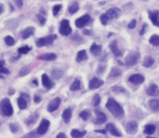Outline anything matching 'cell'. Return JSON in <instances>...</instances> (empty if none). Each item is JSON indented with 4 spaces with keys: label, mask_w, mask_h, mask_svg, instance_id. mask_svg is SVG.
<instances>
[{
    "label": "cell",
    "mask_w": 159,
    "mask_h": 138,
    "mask_svg": "<svg viewBox=\"0 0 159 138\" xmlns=\"http://www.w3.org/2000/svg\"><path fill=\"white\" fill-rule=\"evenodd\" d=\"M103 84H104V82L101 79H99V78H92V79L90 80V82H89V89L90 90H96V89L101 87Z\"/></svg>",
    "instance_id": "cell-11"
},
{
    "label": "cell",
    "mask_w": 159,
    "mask_h": 138,
    "mask_svg": "<svg viewBox=\"0 0 159 138\" xmlns=\"http://www.w3.org/2000/svg\"><path fill=\"white\" fill-rule=\"evenodd\" d=\"M146 93L149 96H157L159 95V87L156 84H150L146 89Z\"/></svg>",
    "instance_id": "cell-17"
},
{
    "label": "cell",
    "mask_w": 159,
    "mask_h": 138,
    "mask_svg": "<svg viewBox=\"0 0 159 138\" xmlns=\"http://www.w3.org/2000/svg\"><path fill=\"white\" fill-rule=\"evenodd\" d=\"M104 69H105V66H100L99 69H98V72L99 74H103L104 72Z\"/></svg>",
    "instance_id": "cell-48"
},
{
    "label": "cell",
    "mask_w": 159,
    "mask_h": 138,
    "mask_svg": "<svg viewBox=\"0 0 159 138\" xmlns=\"http://www.w3.org/2000/svg\"><path fill=\"white\" fill-rule=\"evenodd\" d=\"M95 116H96V118L94 119V123L98 124V125L103 124V123H105L106 122V120H107L106 114H105L104 112L100 111V110H96V111H95Z\"/></svg>",
    "instance_id": "cell-9"
},
{
    "label": "cell",
    "mask_w": 159,
    "mask_h": 138,
    "mask_svg": "<svg viewBox=\"0 0 159 138\" xmlns=\"http://www.w3.org/2000/svg\"><path fill=\"white\" fill-rule=\"evenodd\" d=\"M57 138H65L66 137V135L64 133H60V134H57V136H56Z\"/></svg>",
    "instance_id": "cell-51"
},
{
    "label": "cell",
    "mask_w": 159,
    "mask_h": 138,
    "mask_svg": "<svg viewBox=\"0 0 159 138\" xmlns=\"http://www.w3.org/2000/svg\"><path fill=\"white\" fill-rule=\"evenodd\" d=\"M0 113L3 117H11L13 114V108L9 98H3L0 101Z\"/></svg>",
    "instance_id": "cell-2"
},
{
    "label": "cell",
    "mask_w": 159,
    "mask_h": 138,
    "mask_svg": "<svg viewBox=\"0 0 159 138\" xmlns=\"http://www.w3.org/2000/svg\"><path fill=\"white\" fill-rule=\"evenodd\" d=\"M57 57V55L55 53H47V54H44V55H41V56H39V58L41 59V60H46V62H52V60H55Z\"/></svg>",
    "instance_id": "cell-20"
},
{
    "label": "cell",
    "mask_w": 159,
    "mask_h": 138,
    "mask_svg": "<svg viewBox=\"0 0 159 138\" xmlns=\"http://www.w3.org/2000/svg\"><path fill=\"white\" fill-rule=\"evenodd\" d=\"M49 126H50V122L47 119L41 120V123H40V125L38 126V129H37V134L38 135H44V134L48 132Z\"/></svg>",
    "instance_id": "cell-7"
},
{
    "label": "cell",
    "mask_w": 159,
    "mask_h": 138,
    "mask_svg": "<svg viewBox=\"0 0 159 138\" xmlns=\"http://www.w3.org/2000/svg\"><path fill=\"white\" fill-rule=\"evenodd\" d=\"M148 106H149V108H150L153 111H158L159 110V99H152V101H149Z\"/></svg>",
    "instance_id": "cell-25"
},
{
    "label": "cell",
    "mask_w": 159,
    "mask_h": 138,
    "mask_svg": "<svg viewBox=\"0 0 159 138\" xmlns=\"http://www.w3.org/2000/svg\"><path fill=\"white\" fill-rule=\"evenodd\" d=\"M10 128H11V132L12 133H17V131H18V125L15 124V123H12L10 124Z\"/></svg>",
    "instance_id": "cell-43"
},
{
    "label": "cell",
    "mask_w": 159,
    "mask_h": 138,
    "mask_svg": "<svg viewBox=\"0 0 159 138\" xmlns=\"http://www.w3.org/2000/svg\"><path fill=\"white\" fill-rule=\"evenodd\" d=\"M29 136H36V133H34V132H30V133H28L27 135H26V137H29Z\"/></svg>",
    "instance_id": "cell-53"
},
{
    "label": "cell",
    "mask_w": 159,
    "mask_h": 138,
    "mask_svg": "<svg viewBox=\"0 0 159 138\" xmlns=\"http://www.w3.org/2000/svg\"><path fill=\"white\" fill-rule=\"evenodd\" d=\"M55 39H56L55 35H50V36H48V37L46 38H39V39H37V41H36V45L38 48H41V47L48 45V44H52Z\"/></svg>",
    "instance_id": "cell-4"
},
{
    "label": "cell",
    "mask_w": 159,
    "mask_h": 138,
    "mask_svg": "<svg viewBox=\"0 0 159 138\" xmlns=\"http://www.w3.org/2000/svg\"><path fill=\"white\" fill-rule=\"evenodd\" d=\"M140 60V53L139 52H131L128 54V56L126 57V66L128 67H132L135 66Z\"/></svg>",
    "instance_id": "cell-3"
},
{
    "label": "cell",
    "mask_w": 159,
    "mask_h": 138,
    "mask_svg": "<svg viewBox=\"0 0 159 138\" xmlns=\"http://www.w3.org/2000/svg\"><path fill=\"white\" fill-rule=\"evenodd\" d=\"M106 108L110 110V112H111L113 116L119 118L123 116V108L120 106V104H118L114 98H108V101L106 103Z\"/></svg>",
    "instance_id": "cell-1"
},
{
    "label": "cell",
    "mask_w": 159,
    "mask_h": 138,
    "mask_svg": "<svg viewBox=\"0 0 159 138\" xmlns=\"http://www.w3.org/2000/svg\"><path fill=\"white\" fill-rule=\"evenodd\" d=\"M15 2H16V5L18 7V8H21L23 5V1L22 0H15Z\"/></svg>",
    "instance_id": "cell-50"
},
{
    "label": "cell",
    "mask_w": 159,
    "mask_h": 138,
    "mask_svg": "<svg viewBox=\"0 0 159 138\" xmlns=\"http://www.w3.org/2000/svg\"><path fill=\"white\" fill-rule=\"evenodd\" d=\"M154 58L152 57V56H146L145 58H144V60H143V66L144 67H146V68H149V67H152L154 64Z\"/></svg>",
    "instance_id": "cell-27"
},
{
    "label": "cell",
    "mask_w": 159,
    "mask_h": 138,
    "mask_svg": "<svg viewBox=\"0 0 159 138\" xmlns=\"http://www.w3.org/2000/svg\"><path fill=\"white\" fill-rule=\"evenodd\" d=\"M78 10H79V5H78V2H73V3L69 5V8H68V12H69L71 14H75Z\"/></svg>",
    "instance_id": "cell-31"
},
{
    "label": "cell",
    "mask_w": 159,
    "mask_h": 138,
    "mask_svg": "<svg viewBox=\"0 0 159 138\" xmlns=\"http://www.w3.org/2000/svg\"><path fill=\"white\" fill-rule=\"evenodd\" d=\"M88 58V55H87V52L84 51V50H81V51H79L78 54H77V57H76V60L78 63H81L83 60H86V59Z\"/></svg>",
    "instance_id": "cell-24"
},
{
    "label": "cell",
    "mask_w": 159,
    "mask_h": 138,
    "mask_svg": "<svg viewBox=\"0 0 159 138\" xmlns=\"http://www.w3.org/2000/svg\"><path fill=\"white\" fill-rule=\"evenodd\" d=\"M28 72H29V69H28L27 67H25V68H22V69H21V71H20V74H18V76H20V77H23V76L27 74Z\"/></svg>",
    "instance_id": "cell-44"
},
{
    "label": "cell",
    "mask_w": 159,
    "mask_h": 138,
    "mask_svg": "<svg viewBox=\"0 0 159 138\" xmlns=\"http://www.w3.org/2000/svg\"><path fill=\"white\" fill-rule=\"evenodd\" d=\"M21 97H18L17 98V106L18 108L21 109V110H24V109H26L27 108V104H28V99H29V97L27 96V94H21Z\"/></svg>",
    "instance_id": "cell-6"
},
{
    "label": "cell",
    "mask_w": 159,
    "mask_h": 138,
    "mask_svg": "<svg viewBox=\"0 0 159 138\" xmlns=\"http://www.w3.org/2000/svg\"><path fill=\"white\" fill-rule=\"evenodd\" d=\"M61 9H62V5H54V8H53V15H54V16L57 15V14H59V12L61 11Z\"/></svg>",
    "instance_id": "cell-42"
},
{
    "label": "cell",
    "mask_w": 159,
    "mask_h": 138,
    "mask_svg": "<svg viewBox=\"0 0 159 138\" xmlns=\"http://www.w3.org/2000/svg\"><path fill=\"white\" fill-rule=\"evenodd\" d=\"M137 123L134 122V121H131V122H129L128 124L126 125V131L128 134H130V135H133V134H135L137 132Z\"/></svg>",
    "instance_id": "cell-14"
},
{
    "label": "cell",
    "mask_w": 159,
    "mask_h": 138,
    "mask_svg": "<svg viewBox=\"0 0 159 138\" xmlns=\"http://www.w3.org/2000/svg\"><path fill=\"white\" fill-rule=\"evenodd\" d=\"M83 34H84V35H91V30H89V29H83Z\"/></svg>",
    "instance_id": "cell-52"
},
{
    "label": "cell",
    "mask_w": 159,
    "mask_h": 138,
    "mask_svg": "<svg viewBox=\"0 0 159 138\" xmlns=\"http://www.w3.org/2000/svg\"><path fill=\"white\" fill-rule=\"evenodd\" d=\"M148 16H149L150 21L153 22L154 25L159 27V12L158 11H149V12H148Z\"/></svg>",
    "instance_id": "cell-15"
},
{
    "label": "cell",
    "mask_w": 159,
    "mask_h": 138,
    "mask_svg": "<svg viewBox=\"0 0 159 138\" xmlns=\"http://www.w3.org/2000/svg\"><path fill=\"white\" fill-rule=\"evenodd\" d=\"M106 14L110 17V18H117L119 16V14H120V11H119L118 8H111V9H110L106 12Z\"/></svg>",
    "instance_id": "cell-18"
},
{
    "label": "cell",
    "mask_w": 159,
    "mask_h": 138,
    "mask_svg": "<svg viewBox=\"0 0 159 138\" xmlns=\"http://www.w3.org/2000/svg\"><path fill=\"white\" fill-rule=\"evenodd\" d=\"M41 82H42V85H44L47 90H50V89H52V87L54 86V83L50 80V78L48 77V74H44L41 76Z\"/></svg>",
    "instance_id": "cell-13"
},
{
    "label": "cell",
    "mask_w": 159,
    "mask_h": 138,
    "mask_svg": "<svg viewBox=\"0 0 159 138\" xmlns=\"http://www.w3.org/2000/svg\"><path fill=\"white\" fill-rule=\"evenodd\" d=\"M79 117L81 118L82 120H89V118L91 117V113H90V111H88V110H83V111L80 112V114H79Z\"/></svg>",
    "instance_id": "cell-36"
},
{
    "label": "cell",
    "mask_w": 159,
    "mask_h": 138,
    "mask_svg": "<svg viewBox=\"0 0 159 138\" xmlns=\"http://www.w3.org/2000/svg\"><path fill=\"white\" fill-rule=\"evenodd\" d=\"M38 117H39L38 113H37V112H34L33 114L29 116V118L26 119V124H27V125H32V124H34V123L37 121Z\"/></svg>",
    "instance_id": "cell-26"
},
{
    "label": "cell",
    "mask_w": 159,
    "mask_h": 138,
    "mask_svg": "<svg viewBox=\"0 0 159 138\" xmlns=\"http://www.w3.org/2000/svg\"><path fill=\"white\" fill-rule=\"evenodd\" d=\"M34 101H35V103H39V101H41V97H39L38 95H35V97H34Z\"/></svg>",
    "instance_id": "cell-49"
},
{
    "label": "cell",
    "mask_w": 159,
    "mask_h": 138,
    "mask_svg": "<svg viewBox=\"0 0 159 138\" xmlns=\"http://www.w3.org/2000/svg\"><path fill=\"white\" fill-rule=\"evenodd\" d=\"M3 11H5V8H3V5H0V14H1V13H2Z\"/></svg>",
    "instance_id": "cell-54"
},
{
    "label": "cell",
    "mask_w": 159,
    "mask_h": 138,
    "mask_svg": "<svg viewBox=\"0 0 159 138\" xmlns=\"http://www.w3.org/2000/svg\"><path fill=\"white\" fill-rule=\"evenodd\" d=\"M17 51H18V53L20 54H26L30 51V48H29V47H22V48L18 49Z\"/></svg>",
    "instance_id": "cell-41"
},
{
    "label": "cell",
    "mask_w": 159,
    "mask_h": 138,
    "mask_svg": "<svg viewBox=\"0 0 159 138\" xmlns=\"http://www.w3.org/2000/svg\"><path fill=\"white\" fill-rule=\"evenodd\" d=\"M110 50H111V52L114 53V55H115V56H117V57H119V56H121V55H122V52H121L120 49L118 48V44H117V42H116V41H114V42L110 43Z\"/></svg>",
    "instance_id": "cell-19"
},
{
    "label": "cell",
    "mask_w": 159,
    "mask_h": 138,
    "mask_svg": "<svg viewBox=\"0 0 159 138\" xmlns=\"http://www.w3.org/2000/svg\"><path fill=\"white\" fill-rule=\"evenodd\" d=\"M63 70H61V69H53L52 70V77L55 78V79H61L62 77H63Z\"/></svg>",
    "instance_id": "cell-33"
},
{
    "label": "cell",
    "mask_w": 159,
    "mask_h": 138,
    "mask_svg": "<svg viewBox=\"0 0 159 138\" xmlns=\"http://www.w3.org/2000/svg\"><path fill=\"white\" fill-rule=\"evenodd\" d=\"M90 52L93 54L94 56H98V55H100L101 52H102V48H101V45H99V44L93 43V44L91 45V48H90Z\"/></svg>",
    "instance_id": "cell-22"
},
{
    "label": "cell",
    "mask_w": 159,
    "mask_h": 138,
    "mask_svg": "<svg viewBox=\"0 0 159 138\" xmlns=\"http://www.w3.org/2000/svg\"><path fill=\"white\" fill-rule=\"evenodd\" d=\"M81 89V82H80V80L79 79H76L73 83H71V87H69V90L71 91H78Z\"/></svg>",
    "instance_id": "cell-28"
},
{
    "label": "cell",
    "mask_w": 159,
    "mask_h": 138,
    "mask_svg": "<svg viewBox=\"0 0 159 138\" xmlns=\"http://www.w3.org/2000/svg\"><path fill=\"white\" fill-rule=\"evenodd\" d=\"M149 43L154 45V47H158L159 45V37L157 35H153L152 37L149 38Z\"/></svg>",
    "instance_id": "cell-34"
},
{
    "label": "cell",
    "mask_w": 159,
    "mask_h": 138,
    "mask_svg": "<svg viewBox=\"0 0 159 138\" xmlns=\"http://www.w3.org/2000/svg\"><path fill=\"white\" fill-rule=\"evenodd\" d=\"M119 76H121V70L118 68H111L110 69V78H117V77H119Z\"/></svg>",
    "instance_id": "cell-32"
},
{
    "label": "cell",
    "mask_w": 159,
    "mask_h": 138,
    "mask_svg": "<svg viewBox=\"0 0 159 138\" xmlns=\"http://www.w3.org/2000/svg\"><path fill=\"white\" fill-rule=\"evenodd\" d=\"M100 103H101V97H100V95H94L93 96V99H92V105H93L94 107L99 106Z\"/></svg>",
    "instance_id": "cell-39"
},
{
    "label": "cell",
    "mask_w": 159,
    "mask_h": 138,
    "mask_svg": "<svg viewBox=\"0 0 159 138\" xmlns=\"http://www.w3.org/2000/svg\"><path fill=\"white\" fill-rule=\"evenodd\" d=\"M60 34L62 36H69L71 34V27L69 25V21L63 20L61 22L60 26Z\"/></svg>",
    "instance_id": "cell-5"
},
{
    "label": "cell",
    "mask_w": 159,
    "mask_h": 138,
    "mask_svg": "<svg viewBox=\"0 0 159 138\" xmlns=\"http://www.w3.org/2000/svg\"><path fill=\"white\" fill-rule=\"evenodd\" d=\"M37 17H38L39 22L41 23V25H44V23H46V17H44V15H41V14H38Z\"/></svg>",
    "instance_id": "cell-46"
},
{
    "label": "cell",
    "mask_w": 159,
    "mask_h": 138,
    "mask_svg": "<svg viewBox=\"0 0 159 138\" xmlns=\"http://www.w3.org/2000/svg\"><path fill=\"white\" fill-rule=\"evenodd\" d=\"M111 91H113V92H115V93H127L126 90H125L123 87L119 86V85H115V86H113V87H111Z\"/></svg>",
    "instance_id": "cell-38"
},
{
    "label": "cell",
    "mask_w": 159,
    "mask_h": 138,
    "mask_svg": "<svg viewBox=\"0 0 159 138\" xmlns=\"http://www.w3.org/2000/svg\"><path fill=\"white\" fill-rule=\"evenodd\" d=\"M60 105H61V98L56 97V98L52 99V101L49 103V105H48V107H47V110H48L49 112H53L60 107Z\"/></svg>",
    "instance_id": "cell-10"
},
{
    "label": "cell",
    "mask_w": 159,
    "mask_h": 138,
    "mask_svg": "<svg viewBox=\"0 0 159 138\" xmlns=\"http://www.w3.org/2000/svg\"><path fill=\"white\" fill-rule=\"evenodd\" d=\"M62 117H63L64 122H65V123H69V121H71V108H67V109H65V110L63 111Z\"/></svg>",
    "instance_id": "cell-23"
},
{
    "label": "cell",
    "mask_w": 159,
    "mask_h": 138,
    "mask_svg": "<svg viewBox=\"0 0 159 138\" xmlns=\"http://www.w3.org/2000/svg\"><path fill=\"white\" fill-rule=\"evenodd\" d=\"M135 26H137V21H135V20H132V21L128 24V28H129V29H133V28H135Z\"/></svg>",
    "instance_id": "cell-45"
},
{
    "label": "cell",
    "mask_w": 159,
    "mask_h": 138,
    "mask_svg": "<svg viewBox=\"0 0 159 138\" xmlns=\"http://www.w3.org/2000/svg\"><path fill=\"white\" fill-rule=\"evenodd\" d=\"M155 131H156V127L153 124H147L144 128V133L147 134V135H153L155 133Z\"/></svg>",
    "instance_id": "cell-30"
},
{
    "label": "cell",
    "mask_w": 159,
    "mask_h": 138,
    "mask_svg": "<svg viewBox=\"0 0 159 138\" xmlns=\"http://www.w3.org/2000/svg\"><path fill=\"white\" fill-rule=\"evenodd\" d=\"M86 134H87L86 131L80 132V131H78V129H73L71 135V137H74V138H80V137H83Z\"/></svg>",
    "instance_id": "cell-29"
},
{
    "label": "cell",
    "mask_w": 159,
    "mask_h": 138,
    "mask_svg": "<svg viewBox=\"0 0 159 138\" xmlns=\"http://www.w3.org/2000/svg\"><path fill=\"white\" fill-rule=\"evenodd\" d=\"M5 42H6V44L8 47H12V45L15 44V40H14L11 36H7V37L5 38Z\"/></svg>",
    "instance_id": "cell-35"
},
{
    "label": "cell",
    "mask_w": 159,
    "mask_h": 138,
    "mask_svg": "<svg viewBox=\"0 0 159 138\" xmlns=\"http://www.w3.org/2000/svg\"><path fill=\"white\" fill-rule=\"evenodd\" d=\"M9 72H10V71H9V70L5 67V60H2V59H1V60H0V74H8Z\"/></svg>",
    "instance_id": "cell-37"
},
{
    "label": "cell",
    "mask_w": 159,
    "mask_h": 138,
    "mask_svg": "<svg viewBox=\"0 0 159 138\" xmlns=\"http://www.w3.org/2000/svg\"><path fill=\"white\" fill-rule=\"evenodd\" d=\"M34 32H35V28L34 27H27V28H25L22 32L21 37H22V39H27V38H29L33 35Z\"/></svg>",
    "instance_id": "cell-21"
},
{
    "label": "cell",
    "mask_w": 159,
    "mask_h": 138,
    "mask_svg": "<svg viewBox=\"0 0 159 138\" xmlns=\"http://www.w3.org/2000/svg\"><path fill=\"white\" fill-rule=\"evenodd\" d=\"M100 20H101V23H102L103 25H106V24L108 23V21H110V17L107 16L106 13H104V14H102V15H101Z\"/></svg>",
    "instance_id": "cell-40"
},
{
    "label": "cell",
    "mask_w": 159,
    "mask_h": 138,
    "mask_svg": "<svg viewBox=\"0 0 159 138\" xmlns=\"http://www.w3.org/2000/svg\"><path fill=\"white\" fill-rule=\"evenodd\" d=\"M146 28H147V25H146V24H144V25H143V28L140 30V35H141V36L144 35V32H145V30H146Z\"/></svg>",
    "instance_id": "cell-47"
},
{
    "label": "cell",
    "mask_w": 159,
    "mask_h": 138,
    "mask_svg": "<svg viewBox=\"0 0 159 138\" xmlns=\"http://www.w3.org/2000/svg\"><path fill=\"white\" fill-rule=\"evenodd\" d=\"M145 81V78L143 74H132L131 77L129 78V82H131L133 84H141Z\"/></svg>",
    "instance_id": "cell-12"
},
{
    "label": "cell",
    "mask_w": 159,
    "mask_h": 138,
    "mask_svg": "<svg viewBox=\"0 0 159 138\" xmlns=\"http://www.w3.org/2000/svg\"><path fill=\"white\" fill-rule=\"evenodd\" d=\"M90 21H91L90 15L86 14V15H83V16H81V17H79V18H77L76 22H75V24H76V26L78 27V28H82V27L86 26Z\"/></svg>",
    "instance_id": "cell-8"
},
{
    "label": "cell",
    "mask_w": 159,
    "mask_h": 138,
    "mask_svg": "<svg viewBox=\"0 0 159 138\" xmlns=\"http://www.w3.org/2000/svg\"><path fill=\"white\" fill-rule=\"evenodd\" d=\"M105 129H107V132H110L113 136H116V137H120L121 136V133L118 131V128L116 127L114 124H111V123H108L107 125H106V128Z\"/></svg>",
    "instance_id": "cell-16"
}]
</instances>
